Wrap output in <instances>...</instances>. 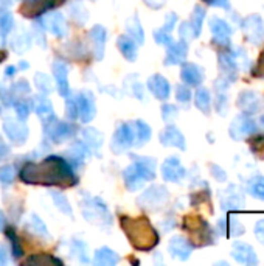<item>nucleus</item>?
<instances>
[{
    "instance_id": "nucleus-1",
    "label": "nucleus",
    "mask_w": 264,
    "mask_h": 266,
    "mask_svg": "<svg viewBox=\"0 0 264 266\" xmlns=\"http://www.w3.org/2000/svg\"><path fill=\"white\" fill-rule=\"evenodd\" d=\"M20 179L27 184H39V186L72 187L76 184L70 163L59 156H48L36 163H25L20 171Z\"/></svg>"
},
{
    "instance_id": "nucleus-2",
    "label": "nucleus",
    "mask_w": 264,
    "mask_h": 266,
    "mask_svg": "<svg viewBox=\"0 0 264 266\" xmlns=\"http://www.w3.org/2000/svg\"><path fill=\"white\" fill-rule=\"evenodd\" d=\"M120 224L128 237L132 248L137 251L148 252L159 244V234L146 216H128L121 215Z\"/></svg>"
},
{
    "instance_id": "nucleus-3",
    "label": "nucleus",
    "mask_w": 264,
    "mask_h": 266,
    "mask_svg": "<svg viewBox=\"0 0 264 266\" xmlns=\"http://www.w3.org/2000/svg\"><path fill=\"white\" fill-rule=\"evenodd\" d=\"M123 178L131 192L141 189L143 182L155 178V160L151 157H134V163L125 170Z\"/></svg>"
},
{
    "instance_id": "nucleus-4",
    "label": "nucleus",
    "mask_w": 264,
    "mask_h": 266,
    "mask_svg": "<svg viewBox=\"0 0 264 266\" xmlns=\"http://www.w3.org/2000/svg\"><path fill=\"white\" fill-rule=\"evenodd\" d=\"M182 228L190 235V243L193 244V248H204L210 246L215 243V231L199 215H187L182 221Z\"/></svg>"
},
{
    "instance_id": "nucleus-5",
    "label": "nucleus",
    "mask_w": 264,
    "mask_h": 266,
    "mask_svg": "<svg viewBox=\"0 0 264 266\" xmlns=\"http://www.w3.org/2000/svg\"><path fill=\"white\" fill-rule=\"evenodd\" d=\"M219 204L221 209L224 212H235L241 210L246 204V192L241 186L236 184H230L224 190H221L219 193Z\"/></svg>"
},
{
    "instance_id": "nucleus-6",
    "label": "nucleus",
    "mask_w": 264,
    "mask_h": 266,
    "mask_svg": "<svg viewBox=\"0 0 264 266\" xmlns=\"http://www.w3.org/2000/svg\"><path fill=\"white\" fill-rule=\"evenodd\" d=\"M258 131V125L256 120L252 118V115L241 112L238 114L229 126V136L235 140V142H241L246 140L247 137H250L253 132Z\"/></svg>"
},
{
    "instance_id": "nucleus-7",
    "label": "nucleus",
    "mask_w": 264,
    "mask_h": 266,
    "mask_svg": "<svg viewBox=\"0 0 264 266\" xmlns=\"http://www.w3.org/2000/svg\"><path fill=\"white\" fill-rule=\"evenodd\" d=\"M242 36L252 46L264 42V20L259 14H249L241 20Z\"/></svg>"
},
{
    "instance_id": "nucleus-8",
    "label": "nucleus",
    "mask_w": 264,
    "mask_h": 266,
    "mask_svg": "<svg viewBox=\"0 0 264 266\" xmlns=\"http://www.w3.org/2000/svg\"><path fill=\"white\" fill-rule=\"evenodd\" d=\"M83 213L87 221L99 224V226L111 224V213L104 206V202L98 198H87L83 202Z\"/></svg>"
},
{
    "instance_id": "nucleus-9",
    "label": "nucleus",
    "mask_w": 264,
    "mask_h": 266,
    "mask_svg": "<svg viewBox=\"0 0 264 266\" xmlns=\"http://www.w3.org/2000/svg\"><path fill=\"white\" fill-rule=\"evenodd\" d=\"M210 30H212V36H213V44L216 47H219L221 50L222 49H227L232 46L230 39H232V34H233V28L230 27V24L227 20L221 19L218 16H213L210 19Z\"/></svg>"
},
{
    "instance_id": "nucleus-10",
    "label": "nucleus",
    "mask_w": 264,
    "mask_h": 266,
    "mask_svg": "<svg viewBox=\"0 0 264 266\" xmlns=\"http://www.w3.org/2000/svg\"><path fill=\"white\" fill-rule=\"evenodd\" d=\"M236 106L241 112L249 115H256L264 108V100L255 91H242L236 98Z\"/></svg>"
},
{
    "instance_id": "nucleus-11",
    "label": "nucleus",
    "mask_w": 264,
    "mask_h": 266,
    "mask_svg": "<svg viewBox=\"0 0 264 266\" xmlns=\"http://www.w3.org/2000/svg\"><path fill=\"white\" fill-rule=\"evenodd\" d=\"M232 47V46H230ZM222 49L218 53V64L221 69V73L226 79H229L230 83H235L238 79V73H239V66H238V61L232 52V49Z\"/></svg>"
},
{
    "instance_id": "nucleus-12",
    "label": "nucleus",
    "mask_w": 264,
    "mask_h": 266,
    "mask_svg": "<svg viewBox=\"0 0 264 266\" xmlns=\"http://www.w3.org/2000/svg\"><path fill=\"white\" fill-rule=\"evenodd\" d=\"M246 232V228L242 226V223L232 215V212H229V215L222 216L218 223H216V234L221 237H226V238H235L239 237Z\"/></svg>"
},
{
    "instance_id": "nucleus-13",
    "label": "nucleus",
    "mask_w": 264,
    "mask_h": 266,
    "mask_svg": "<svg viewBox=\"0 0 264 266\" xmlns=\"http://www.w3.org/2000/svg\"><path fill=\"white\" fill-rule=\"evenodd\" d=\"M50 125H47L45 128V134H47V137L51 140V142H55V143H61V142H64V140H67V139H70L73 134H75V131H76V128L73 126V125H70V123H66V121H59V120H56L55 117H51L50 120Z\"/></svg>"
},
{
    "instance_id": "nucleus-14",
    "label": "nucleus",
    "mask_w": 264,
    "mask_h": 266,
    "mask_svg": "<svg viewBox=\"0 0 264 266\" xmlns=\"http://www.w3.org/2000/svg\"><path fill=\"white\" fill-rule=\"evenodd\" d=\"M76 101V109H78V117L81 121L89 123L96 115V106H95V100L90 92H79L75 98Z\"/></svg>"
},
{
    "instance_id": "nucleus-15",
    "label": "nucleus",
    "mask_w": 264,
    "mask_h": 266,
    "mask_svg": "<svg viewBox=\"0 0 264 266\" xmlns=\"http://www.w3.org/2000/svg\"><path fill=\"white\" fill-rule=\"evenodd\" d=\"M64 2L66 0H24L22 7H20V14L31 19Z\"/></svg>"
},
{
    "instance_id": "nucleus-16",
    "label": "nucleus",
    "mask_w": 264,
    "mask_h": 266,
    "mask_svg": "<svg viewBox=\"0 0 264 266\" xmlns=\"http://www.w3.org/2000/svg\"><path fill=\"white\" fill-rule=\"evenodd\" d=\"M229 87L230 81L224 76L215 81V108L219 115H226L229 111Z\"/></svg>"
},
{
    "instance_id": "nucleus-17",
    "label": "nucleus",
    "mask_w": 264,
    "mask_h": 266,
    "mask_svg": "<svg viewBox=\"0 0 264 266\" xmlns=\"http://www.w3.org/2000/svg\"><path fill=\"white\" fill-rule=\"evenodd\" d=\"M230 255L239 263V264H246V266H255L258 264V255L255 249L250 246L249 243L244 241H235L232 246Z\"/></svg>"
},
{
    "instance_id": "nucleus-18",
    "label": "nucleus",
    "mask_w": 264,
    "mask_h": 266,
    "mask_svg": "<svg viewBox=\"0 0 264 266\" xmlns=\"http://www.w3.org/2000/svg\"><path fill=\"white\" fill-rule=\"evenodd\" d=\"M40 24H42V27L48 33H51L56 37H64L69 33L67 22L61 13H50V14L44 16L42 19H40Z\"/></svg>"
},
{
    "instance_id": "nucleus-19",
    "label": "nucleus",
    "mask_w": 264,
    "mask_h": 266,
    "mask_svg": "<svg viewBox=\"0 0 264 266\" xmlns=\"http://www.w3.org/2000/svg\"><path fill=\"white\" fill-rule=\"evenodd\" d=\"M131 145H134V131L128 123H121L112 137V150L120 154L126 151Z\"/></svg>"
},
{
    "instance_id": "nucleus-20",
    "label": "nucleus",
    "mask_w": 264,
    "mask_h": 266,
    "mask_svg": "<svg viewBox=\"0 0 264 266\" xmlns=\"http://www.w3.org/2000/svg\"><path fill=\"white\" fill-rule=\"evenodd\" d=\"M185 174H187L185 167L182 165L179 157L171 156L165 159V162L162 163V176H164V179L168 182H180L185 178Z\"/></svg>"
},
{
    "instance_id": "nucleus-21",
    "label": "nucleus",
    "mask_w": 264,
    "mask_h": 266,
    "mask_svg": "<svg viewBox=\"0 0 264 266\" xmlns=\"http://www.w3.org/2000/svg\"><path fill=\"white\" fill-rule=\"evenodd\" d=\"M4 131L17 145H22L28 137V128L22 120H14V118H7L4 121Z\"/></svg>"
},
{
    "instance_id": "nucleus-22",
    "label": "nucleus",
    "mask_w": 264,
    "mask_h": 266,
    "mask_svg": "<svg viewBox=\"0 0 264 266\" xmlns=\"http://www.w3.org/2000/svg\"><path fill=\"white\" fill-rule=\"evenodd\" d=\"M168 251H170L173 258H177L180 261H185V260L190 258V255L193 252V244L185 237L176 235V237L171 238V241L168 244Z\"/></svg>"
},
{
    "instance_id": "nucleus-23",
    "label": "nucleus",
    "mask_w": 264,
    "mask_h": 266,
    "mask_svg": "<svg viewBox=\"0 0 264 266\" xmlns=\"http://www.w3.org/2000/svg\"><path fill=\"white\" fill-rule=\"evenodd\" d=\"M160 143L164 147H173V148H179L182 151L187 150L185 136L173 125L167 126L164 131L160 132Z\"/></svg>"
},
{
    "instance_id": "nucleus-24",
    "label": "nucleus",
    "mask_w": 264,
    "mask_h": 266,
    "mask_svg": "<svg viewBox=\"0 0 264 266\" xmlns=\"http://www.w3.org/2000/svg\"><path fill=\"white\" fill-rule=\"evenodd\" d=\"M187 55H188V44H187V40L180 39V40H177V42H173L171 46H168L165 64L167 66L182 64L187 59Z\"/></svg>"
},
{
    "instance_id": "nucleus-25",
    "label": "nucleus",
    "mask_w": 264,
    "mask_h": 266,
    "mask_svg": "<svg viewBox=\"0 0 264 266\" xmlns=\"http://www.w3.org/2000/svg\"><path fill=\"white\" fill-rule=\"evenodd\" d=\"M148 89L151 91V94L159 98V100H168L170 95H171V86L168 83V79L165 76H162L159 73L152 75L149 79H148Z\"/></svg>"
},
{
    "instance_id": "nucleus-26",
    "label": "nucleus",
    "mask_w": 264,
    "mask_h": 266,
    "mask_svg": "<svg viewBox=\"0 0 264 266\" xmlns=\"http://www.w3.org/2000/svg\"><path fill=\"white\" fill-rule=\"evenodd\" d=\"M53 76L56 79L58 91L63 97L70 95V86H69V69L63 61H55L53 63Z\"/></svg>"
},
{
    "instance_id": "nucleus-27",
    "label": "nucleus",
    "mask_w": 264,
    "mask_h": 266,
    "mask_svg": "<svg viewBox=\"0 0 264 266\" xmlns=\"http://www.w3.org/2000/svg\"><path fill=\"white\" fill-rule=\"evenodd\" d=\"M180 78L187 86H200V83L204 81V70H202L197 64L185 63V64H182Z\"/></svg>"
},
{
    "instance_id": "nucleus-28",
    "label": "nucleus",
    "mask_w": 264,
    "mask_h": 266,
    "mask_svg": "<svg viewBox=\"0 0 264 266\" xmlns=\"http://www.w3.org/2000/svg\"><path fill=\"white\" fill-rule=\"evenodd\" d=\"M167 199H168V190L165 187L155 186L141 195L140 202H141V206L155 207V206H160V204H164Z\"/></svg>"
},
{
    "instance_id": "nucleus-29",
    "label": "nucleus",
    "mask_w": 264,
    "mask_h": 266,
    "mask_svg": "<svg viewBox=\"0 0 264 266\" xmlns=\"http://www.w3.org/2000/svg\"><path fill=\"white\" fill-rule=\"evenodd\" d=\"M106 28L101 25H95L90 30V39L93 40V52H95V58L96 59H103L104 56V47H106Z\"/></svg>"
},
{
    "instance_id": "nucleus-30",
    "label": "nucleus",
    "mask_w": 264,
    "mask_h": 266,
    "mask_svg": "<svg viewBox=\"0 0 264 266\" xmlns=\"http://www.w3.org/2000/svg\"><path fill=\"white\" fill-rule=\"evenodd\" d=\"M117 46L121 52V55H123L128 61H135L137 59V42L131 37V36H120L117 39Z\"/></svg>"
},
{
    "instance_id": "nucleus-31",
    "label": "nucleus",
    "mask_w": 264,
    "mask_h": 266,
    "mask_svg": "<svg viewBox=\"0 0 264 266\" xmlns=\"http://www.w3.org/2000/svg\"><path fill=\"white\" fill-rule=\"evenodd\" d=\"M194 105L202 112L208 115L212 112V94L207 87H199L194 94Z\"/></svg>"
},
{
    "instance_id": "nucleus-32",
    "label": "nucleus",
    "mask_w": 264,
    "mask_h": 266,
    "mask_svg": "<svg viewBox=\"0 0 264 266\" xmlns=\"http://www.w3.org/2000/svg\"><path fill=\"white\" fill-rule=\"evenodd\" d=\"M120 261V257L115 251L109 249V248H101L95 252V258L93 263L96 266H114Z\"/></svg>"
},
{
    "instance_id": "nucleus-33",
    "label": "nucleus",
    "mask_w": 264,
    "mask_h": 266,
    "mask_svg": "<svg viewBox=\"0 0 264 266\" xmlns=\"http://www.w3.org/2000/svg\"><path fill=\"white\" fill-rule=\"evenodd\" d=\"M33 109L40 118H44V120H50L51 117H55L51 101L47 100L45 97H34L33 98Z\"/></svg>"
},
{
    "instance_id": "nucleus-34",
    "label": "nucleus",
    "mask_w": 264,
    "mask_h": 266,
    "mask_svg": "<svg viewBox=\"0 0 264 266\" xmlns=\"http://www.w3.org/2000/svg\"><path fill=\"white\" fill-rule=\"evenodd\" d=\"M246 190L252 198H255L258 201H264V176L262 174H253L247 181Z\"/></svg>"
},
{
    "instance_id": "nucleus-35",
    "label": "nucleus",
    "mask_w": 264,
    "mask_h": 266,
    "mask_svg": "<svg viewBox=\"0 0 264 266\" xmlns=\"http://www.w3.org/2000/svg\"><path fill=\"white\" fill-rule=\"evenodd\" d=\"M205 8L202 5H196L193 8V13H191V19L188 20L191 28H193V33H194V37H199L200 36V31H202V24H204L205 20Z\"/></svg>"
},
{
    "instance_id": "nucleus-36",
    "label": "nucleus",
    "mask_w": 264,
    "mask_h": 266,
    "mask_svg": "<svg viewBox=\"0 0 264 266\" xmlns=\"http://www.w3.org/2000/svg\"><path fill=\"white\" fill-rule=\"evenodd\" d=\"M247 140H249V150L253 154V157L264 160V134L253 132L250 137H247Z\"/></svg>"
},
{
    "instance_id": "nucleus-37",
    "label": "nucleus",
    "mask_w": 264,
    "mask_h": 266,
    "mask_svg": "<svg viewBox=\"0 0 264 266\" xmlns=\"http://www.w3.org/2000/svg\"><path fill=\"white\" fill-rule=\"evenodd\" d=\"M134 139L137 140L135 143L138 147H143L145 143L151 139V128L149 125H146L143 120H137L135 121V136Z\"/></svg>"
},
{
    "instance_id": "nucleus-38",
    "label": "nucleus",
    "mask_w": 264,
    "mask_h": 266,
    "mask_svg": "<svg viewBox=\"0 0 264 266\" xmlns=\"http://www.w3.org/2000/svg\"><path fill=\"white\" fill-rule=\"evenodd\" d=\"M126 28H128V33L131 34V37L135 40L137 44H143L145 42V33H143V30H141V25H140L137 17L129 20Z\"/></svg>"
},
{
    "instance_id": "nucleus-39",
    "label": "nucleus",
    "mask_w": 264,
    "mask_h": 266,
    "mask_svg": "<svg viewBox=\"0 0 264 266\" xmlns=\"http://www.w3.org/2000/svg\"><path fill=\"white\" fill-rule=\"evenodd\" d=\"M25 263L28 264H37V266H50V264H63V261H61L59 258H55L48 254H37L34 257H30Z\"/></svg>"
},
{
    "instance_id": "nucleus-40",
    "label": "nucleus",
    "mask_w": 264,
    "mask_h": 266,
    "mask_svg": "<svg viewBox=\"0 0 264 266\" xmlns=\"http://www.w3.org/2000/svg\"><path fill=\"white\" fill-rule=\"evenodd\" d=\"M83 137L87 142V145L93 150H98L101 147V143H103V136H101L96 129L93 128H87L83 131Z\"/></svg>"
},
{
    "instance_id": "nucleus-41",
    "label": "nucleus",
    "mask_w": 264,
    "mask_h": 266,
    "mask_svg": "<svg viewBox=\"0 0 264 266\" xmlns=\"http://www.w3.org/2000/svg\"><path fill=\"white\" fill-rule=\"evenodd\" d=\"M27 226L34 232V234H37V235H40V237H45V238H48V231H47V226L44 224V221L40 219L37 215H31L30 216V219H28V223H27Z\"/></svg>"
},
{
    "instance_id": "nucleus-42",
    "label": "nucleus",
    "mask_w": 264,
    "mask_h": 266,
    "mask_svg": "<svg viewBox=\"0 0 264 266\" xmlns=\"http://www.w3.org/2000/svg\"><path fill=\"white\" fill-rule=\"evenodd\" d=\"M14 27V17L10 13H0V36L7 37Z\"/></svg>"
},
{
    "instance_id": "nucleus-43",
    "label": "nucleus",
    "mask_w": 264,
    "mask_h": 266,
    "mask_svg": "<svg viewBox=\"0 0 264 266\" xmlns=\"http://www.w3.org/2000/svg\"><path fill=\"white\" fill-rule=\"evenodd\" d=\"M34 83H36L39 92H42L44 95L51 92V79L45 73H37L34 78Z\"/></svg>"
},
{
    "instance_id": "nucleus-44",
    "label": "nucleus",
    "mask_w": 264,
    "mask_h": 266,
    "mask_svg": "<svg viewBox=\"0 0 264 266\" xmlns=\"http://www.w3.org/2000/svg\"><path fill=\"white\" fill-rule=\"evenodd\" d=\"M154 39H155V42L159 46H171L174 42V39L171 36V31L165 30V28H159L154 31Z\"/></svg>"
},
{
    "instance_id": "nucleus-45",
    "label": "nucleus",
    "mask_w": 264,
    "mask_h": 266,
    "mask_svg": "<svg viewBox=\"0 0 264 266\" xmlns=\"http://www.w3.org/2000/svg\"><path fill=\"white\" fill-rule=\"evenodd\" d=\"M53 199H55V204L58 206V209L61 212H64L66 215L72 216V207H70V204L69 201L66 199L64 195H61V193H53Z\"/></svg>"
},
{
    "instance_id": "nucleus-46",
    "label": "nucleus",
    "mask_w": 264,
    "mask_h": 266,
    "mask_svg": "<svg viewBox=\"0 0 264 266\" xmlns=\"http://www.w3.org/2000/svg\"><path fill=\"white\" fill-rule=\"evenodd\" d=\"M176 100L179 103H190L191 100V91H190V86L187 84H179L176 87Z\"/></svg>"
},
{
    "instance_id": "nucleus-47",
    "label": "nucleus",
    "mask_w": 264,
    "mask_h": 266,
    "mask_svg": "<svg viewBox=\"0 0 264 266\" xmlns=\"http://www.w3.org/2000/svg\"><path fill=\"white\" fill-rule=\"evenodd\" d=\"M7 237L11 240V246H13V255H14V258H20V257H22V254H24V251H22V246H20V241H19L17 235L13 232V229H8V231H7Z\"/></svg>"
},
{
    "instance_id": "nucleus-48",
    "label": "nucleus",
    "mask_w": 264,
    "mask_h": 266,
    "mask_svg": "<svg viewBox=\"0 0 264 266\" xmlns=\"http://www.w3.org/2000/svg\"><path fill=\"white\" fill-rule=\"evenodd\" d=\"M14 109H16V114L19 117V120H25L28 118V114H30V105L27 103V101L24 100H20L17 101V103H14Z\"/></svg>"
},
{
    "instance_id": "nucleus-49",
    "label": "nucleus",
    "mask_w": 264,
    "mask_h": 266,
    "mask_svg": "<svg viewBox=\"0 0 264 266\" xmlns=\"http://www.w3.org/2000/svg\"><path fill=\"white\" fill-rule=\"evenodd\" d=\"M16 171L11 165H5V167H0V182L2 184H11L14 181Z\"/></svg>"
},
{
    "instance_id": "nucleus-50",
    "label": "nucleus",
    "mask_w": 264,
    "mask_h": 266,
    "mask_svg": "<svg viewBox=\"0 0 264 266\" xmlns=\"http://www.w3.org/2000/svg\"><path fill=\"white\" fill-rule=\"evenodd\" d=\"M210 174H212L213 179L218 181V182H226V181H227V173H226V170L222 168V167H219V165H216V163H210Z\"/></svg>"
},
{
    "instance_id": "nucleus-51",
    "label": "nucleus",
    "mask_w": 264,
    "mask_h": 266,
    "mask_svg": "<svg viewBox=\"0 0 264 266\" xmlns=\"http://www.w3.org/2000/svg\"><path fill=\"white\" fill-rule=\"evenodd\" d=\"M205 5H210V7H215V8H222L226 11H230L232 10V4L230 0H202Z\"/></svg>"
},
{
    "instance_id": "nucleus-52",
    "label": "nucleus",
    "mask_w": 264,
    "mask_h": 266,
    "mask_svg": "<svg viewBox=\"0 0 264 266\" xmlns=\"http://www.w3.org/2000/svg\"><path fill=\"white\" fill-rule=\"evenodd\" d=\"M162 115H164V120L165 121H171L177 117V109L176 106L173 105H164V108H162Z\"/></svg>"
},
{
    "instance_id": "nucleus-53",
    "label": "nucleus",
    "mask_w": 264,
    "mask_h": 266,
    "mask_svg": "<svg viewBox=\"0 0 264 266\" xmlns=\"http://www.w3.org/2000/svg\"><path fill=\"white\" fill-rule=\"evenodd\" d=\"M253 234H255L256 240L264 246V218H262V219H258V221L255 223Z\"/></svg>"
},
{
    "instance_id": "nucleus-54",
    "label": "nucleus",
    "mask_w": 264,
    "mask_h": 266,
    "mask_svg": "<svg viewBox=\"0 0 264 266\" xmlns=\"http://www.w3.org/2000/svg\"><path fill=\"white\" fill-rule=\"evenodd\" d=\"M253 76L256 78H264V50L261 52L259 58H258V63L255 66V70H253Z\"/></svg>"
},
{
    "instance_id": "nucleus-55",
    "label": "nucleus",
    "mask_w": 264,
    "mask_h": 266,
    "mask_svg": "<svg viewBox=\"0 0 264 266\" xmlns=\"http://www.w3.org/2000/svg\"><path fill=\"white\" fill-rule=\"evenodd\" d=\"M66 111H67V117L69 118H76L78 117V109H76V101L69 98L67 105H66Z\"/></svg>"
},
{
    "instance_id": "nucleus-56",
    "label": "nucleus",
    "mask_w": 264,
    "mask_h": 266,
    "mask_svg": "<svg viewBox=\"0 0 264 266\" xmlns=\"http://www.w3.org/2000/svg\"><path fill=\"white\" fill-rule=\"evenodd\" d=\"M176 22H177V14H176V13H170V14L167 16V19H165V25L162 27V28H165V30L171 31V30L174 28Z\"/></svg>"
},
{
    "instance_id": "nucleus-57",
    "label": "nucleus",
    "mask_w": 264,
    "mask_h": 266,
    "mask_svg": "<svg viewBox=\"0 0 264 266\" xmlns=\"http://www.w3.org/2000/svg\"><path fill=\"white\" fill-rule=\"evenodd\" d=\"M13 89H16L17 94H27V92H30V86H28V83H25V81H19V83Z\"/></svg>"
},
{
    "instance_id": "nucleus-58",
    "label": "nucleus",
    "mask_w": 264,
    "mask_h": 266,
    "mask_svg": "<svg viewBox=\"0 0 264 266\" xmlns=\"http://www.w3.org/2000/svg\"><path fill=\"white\" fill-rule=\"evenodd\" d=\"M8 147L5 145V143L2 142V140H0V159H2V157H5L7 154H8Z\"/></svg>"
},
{
    "instance_id": "nucleus-59",
    "label": "nucleus",
    "mask_w": 264,
    "mask_h": 266,
    "mask_svg": "<svg viewBox=\"0 0 264 266\" xmlns=\"http://www.w3.org/2000/svg\"><path fill=\"white\" fill-rule=\"evenodd\" d=\"M7 263V254H5V249L0 248V264H5Z\"/></svg>"
},
{
    "instance_id": "nucleus-60",
    "label": "nucleus",
    "mask_w": 264,
    "mask_h": 266,
    "mask_svg": "<svg viewBox=\"0 0 264 266\" xmlns=\"http://www.w3.org/2000/svg\"><path fill=\"white\" fill-rule=\"evenodd\" d=\"M16 72H17V69H16L14 66L8 67V69L5 70V73H7V75H10V76H11V75H16Z\"/></svg>"
},
{
    "instance_id": "nucleus-61",
    "label": "nucleus",
    "mask_w": 264,
    "mask_h": 266,
    "mask_svg": "<svg viewBox=\"0 0 264 266\" xmlns=\"http://www.w3.org/2000/svg\"><path fill=\"white\" fill-rule=\"evenodd\" d=\"M10 5L8 0H0V13H2V8H7Z\"/></svg>"
},
{
    "instance_id": "nucleus-62",
    "label": "nucleus",
    "mask_w": 264,
    "mask_h": 266,
    "mask_svg": "<svg viewBox=\"0 0 264 266\" xmlns=\"http://www.w3.org/2000/svg\"><path fill=\"white\" fill-rule=\"evenodd\" d=\"M4 226H5V216H4L2 212H0V231L4 229Z\"/></svg>"
},
{
    "instance_id": "nucleus-63",
    "label": "nucleus",
    "mask_w": 264,
    "mask_h": 266,
    "mask_svg": "<svg viewBox=\"0 0 264 266\" xmlns=\"http://www.w3.org/2000/svg\"><path fill=\"white\" fill-rule=\"evenodd\" d=\"M5 59H7V53L0 50V63H2V61H5Z\"/></svg>"
},
{
    "instance_id": "nucleus-64",
    "label": "nucleus",
    "mask_w": 264,
    "mask_h": 266,
    "mask_svg": "<svg viewBox=\"0 0 264 266\" xmlns=\"http://www.w3.org/2000/svg\"><path fill=\"white\" fill-rule=\"evenodd\" d=\"M20 69H28V63H24L22 61V63H20Z\"/></svg>"
}]
</instances>
